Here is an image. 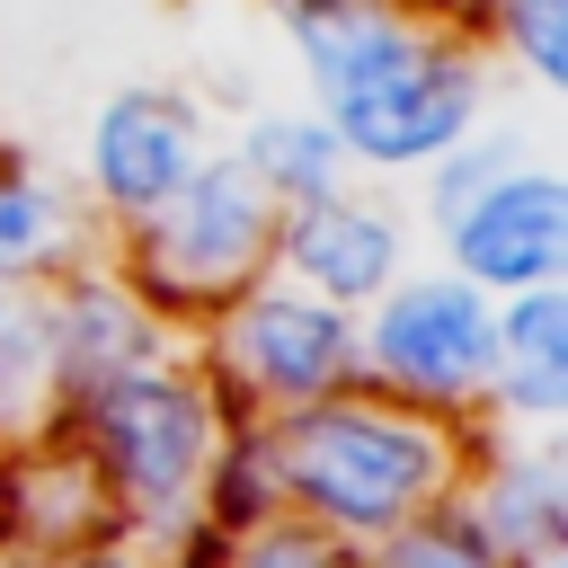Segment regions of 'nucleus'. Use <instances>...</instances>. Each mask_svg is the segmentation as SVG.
Wrapping results in <instances>:
<instances>
[{
	"instance_id": "obj_11",
	"label": "nucleus",
	"mask_w": 568,
	"mask_h": 568,
	"mask_svg": "<svg viewBox=\"0 0 568 568\" xmlns=\"http://www.w3.org/2000/svg\"><path fill=\"white\" fill-rule=\"evenodd\" d=\"M275 275L320 293V302H337V311H364L373 293H390L408 275V222H399V204H382L364 186H337V195L284 213Z\"/></svg>"
},
{
	"instance_id": "obj_19",
	"label": "nucleus",
	"mask_w": 568,
	"mask_h": 568,
	"mask_svg": "<svg viewBox=\"0 0 568 568\" xmlns=\"http://www.w3.org/2000/svg\"><path fill=\"white\" fill-rule=\"evenodd\" d=\"M408 9H417L426 27H444V36H470V44H479L488 18H497V0H408Z\"/></svg>"
},
{
	"instance_id": "obj_22",
	"label": "nucleus",
	"mask_w": 568,
	"mask_h": 568,
	"mask_svg": "<svg viewBox=\"0 0 568 568\" xmlns=\"http://www.w3.org/2000/svg\"><path fill=\"white\" fill-rule=\"evenodd\" d=\"M0 568H27V559H9V550H0Z\"/></svg>"
},
{
	"instance_id": "obj_10",
	"label": "nucleus",
	"mask_w": 568,
	"mask_h": 568,
	"mask_svg": "<svg viewBox=\"0 0 568 568\" xmlns=\"http://www.w3.org/2000/svg\"><path fill=\"white\" fill-rule=\"evenodd\" d=\"M266 18H275V36L293 44L302 89H311L320 115L390 89V80H399L408 62H426V44L444 36V27H426L408 0H266Z\"/></svg>"
},
{
	"instance_id": "obj_13",
	"label": "nucleus",
	"mask_w": 568,
	"mask_h": 568,
	"mask_svg": "<svg viewBox=\"0 0 568 568\" xmlns=\"http://www.w3.org/2000/svg\"><path fill=\"white\" fill-rule=\"evenodd\" d=\"M479 417H506V435H559V417H568V284H532V293L497 302Z\"/></svg>"
},
{
	"instance_id": "obj_7",
	"label": "nucleus",
	"mask_w": 568,
	"mask_h": 568,
	"mask_svg": "<svg viewBox=\"0 0 568 568\" xmlns=\"http://www.w3.org/2000/svg\"><path fill=\"white\" fill-rule=\"evenodd\" d=\"M435 240H444V266L462 284H479L488 302L532 293V284H559L568 275V178H559V160L550 151L515 160L470 204H453L435 222Z\"/></svg>"
},
{
	"instance_id": "obj_15",
	"label": "nucleus",
	"mask_w": 568,
	"mask_h": 568,
	"mask_svg": "<svg viewBox=\"0 0 568 568\" xmlns=\"http://www.w3.org/2000/svg\"><path fill=\"white\" fill-rule=\"evenodd\" d=\"M98 248H106V231L80 222L27 160L0 151V275H9V284H53L62 266H80V257H98Z\"/></svg>"
},
{
	"instance_id": "obj_6",
	"label": "nucleus",
	"mask_w": 568,
	"mask_h": 568,
	"mask_svg": "<svg viewBox=\"0 0 568 568\" xmlns=\"http://www.w3.org/2000/svg\"><path fill=\"white\" fill-rule=\"evenodd\" d=\"M497 106V62L488 44L470 36H435L426 62H408L390 89L355 98L328 115V133L346 142V169H373V178H426L462 133H479Z\"/></svg>"
},
{
	"instance_id": "obj_18",
	"label": "nucleus",
	"mask_w": 568,
	"mask_h": 568,
	"mask_svg": "<svg viewBox=\"0 0 568 568\" xmlns=\"http://www.w3.org/2000/svg\"><path fill=\"white\" fill-rule=\"evenodd\" d=\"M222 568H355V550H346V541H328V532H320V524H302V515H266V524L231 532Z\"/></svg>"
},
{
	"instance_id": "obj_12",
	"label": "nucleus",
	"mask_w": 568,
	"mask_h": 568,
	"mask_svg": "<svg viewBox=\"0 0 568 568\" xmlns=\"http://www.w3.org/2000/svg\"><path fill=\"white\" fill-rule=\"evenodd\" d=\"M462 515L479 524L497 568L568 559V462H559V435H488L470 479H462Z\"/></svg>"
},
{
	"instance_id": "obj_2",
	"label": "nucleus",
	"mask_w": 568,
	"mask_h": 568,
	"mask_svg": "<svg viewBox=\"0 0 568 568\" xmlns=\"http://www.w3.org/2000/svg\"><path fill=\"white\" fill-rule=\"evenodd\" d=\"M231 408L222 390L204 382V364L186 355V337L115 382H98L89 399L62 408V435L80 444V462L98 470V488L115 497L124 532H151V541H178L195 515H204V479L231 444Z\"/></svg>"
},
{
	"instance_id": "obj_4",
	"label": "nucleus",
	"mask_w": 568,
	"mask_h": 568,
	"mask_svg": "<svg viewBox=\"0 0 568 568\" xmlns=\"http://www.w3.org/2000/svg\"><path fill=\"white\" fill-rule=\"evenodd\" d=\"M186 355L204 364V382L222 390V408L240 426L320 408V399H337V390L364 382V364H355V311L284 284V275H257L213 320H195Z\"/></svg>"
},
{
	"instance_id": "obj_20",
	"label": "nucleus",
	"mask_w": 568,
	"mask_h": 568,
	"mask_svg": "<svg viewBox=\"0 0 568 568\" xmlns=\"http://www.w3.org/2000/svg\"><path fill=\"white\" fill-rule=\"evenodd\" d=\"M53 568H151V559H124L115 541H98V550H71V559H53Z\"/></svg>"
},
{
	"instance_id": "obj_9",
	"label": "nucleus",
	"mask_w": 568,
	"mask_h": 568,
	"mask_svg": "<svg viewBox=\"0 0 568 568\" xmlns=\"http://www.w3.org/2000/svg\"><path fill=\"white\" fill-rule=\"evenodd\" d=\"M36 311H44L53 408H71V399H89L98 382H115V373H133V364H151V355L178 346V328L106 266V248L80 257V266H62L53 284H36Z\"/></svg>"
},
{
	"instance_id": "obj_21",
	"label": "nucleus",
	"mask_w": 568,
	"mask_h": 568,
	"mask_svg": "<svg viewBox=\"0 0 568 568\" xmlns=\"http://www.w3.org/2000/svg\"><path fill=\"white\" fill-rule=\"evenodd\" d=\"M9 302H18V284H9V275H0V320H9Z\"/></svg>"
},
{
	"instance_id": "obj_3",
	"label": "nucleus",
	"mask_w": 568,
	"mask_h": 568,
	"mask_svg": "<svg viewBox=\"0 0 568 568\" xmlns=\"http://www.w3.org/2000/svg\"><path fill=\"white\" fill-rule=\"evenodd\" d=\"M275 231H284L275 195L231 160V142H213L169 204H151L142 222L106 231V266L186 337L231 293H248L257 275H275Z\"/></svg>"
},
{
	"instance_id": "obj_16",
	"label": "nucleus",
	"mask_w": 568,
	"mask_h": 568,
	"mask_svg": "<svg viewBox=\"0 0 568 568\" xmlns=\"http://www.w3.org/2000/svg\"><path fill=\"white\" fill-rule=\"evenodd\" d=\"M488 62H515L524 89H568V0H497Z\"/></svg>"
},
{
	"instance_id": "obj_14",
	"label": "nucleus",
	"mask_w": 568,
	"mask_h": 568,
	"mask_svg": "<svg viewBox=\"0 0 568 568\" xmlns=\"http://www.w3.org/2000/svg\"><path fill=\"white\" fill-rule=\"evenodd\" d=\"M231 160L275 195V213H302V204H320V195L355 186L346 142L328 133V115H320V106H257V115L240 124Z\"/></svg>"
},
{
	"instance_id": "obj_8",
	"label": "nucleus",
	"mask_w": 568,
	"mask_h": 568,
	"mask_svg": "<svg viewBox=\"0 0 568 568\" xmlns=\"http://www.w3.org/2000/svg\"><path fill=\"white\" fill-rule=\"evenodd\" d=\"M204 151H213V133H204V106H195L186 89L133 80V89L98 98L89 151H80V186H89V204H98V231H124V222H142L151 204H169Z\"/></svg>"
},
{
	"instance_id": "obj_5",
	"label": "nucleus",
	"mask_w": 568,
	"mask_h": 568,
	"mask_svg": "<svg viewBox=\"0 0 568 568\" xmlns=\"http://www.w3.org/2000/svg\"><path fill=\"white\" fill-rule=\"evenodd\" d=\"M488 328H497V302L479 284H462L453 266H408L390 293H373L355 311L364 390H382L399 408H426V417H479Z\"/></svg>"
},
{
	"instance_id": "obj_1",
	"label": "nucleus",
	"mask_w": 568,
	"mask_h": 568,
	"mask_svg": "<svg viewBox=\"0 0 568 568\" xmlns=\"http://www.w3.org/2000/svg\"><path fill=\"white\" fill-rule=\"evenodd\" d=\"M257 444H266L284 515L320 524L346 550H382L408 515L462 497L488 435L470 417H426V408H399V399L355 382V390H337L320 408L266 417Z\"/></svg>"
},
{
	"instance_id": "obj_23",
	"label": "nucleus",
	"mask_w": 568,
	"mask_h": 568,
	"mask_svg": "<svg viewBox=\"0 0 568 568\" xmlns=\"http://www.w3.org/2000/svg\"><path fill=\"white\" fill-rule=\"evenodd\" d=\"M532 568H568V559H532Z\"/></svg>"
},
{
	"instance_id": "obj_17",
	"label": "nucleus",
	"mask_w": 568,
	"mask_h": 568,
	"mask_svg": "<svg viewBox=\"0 0 568 568\" xmlns=\"http://www.w3.org/2000/svg\"><path fill=\"white\" fill-rule=\"evenodd\" d=\"M373 568H497V550L479 541V524L462 515V497H444V506L408 515V524L373 550Z\"/></svg>"
}]
</instances>
